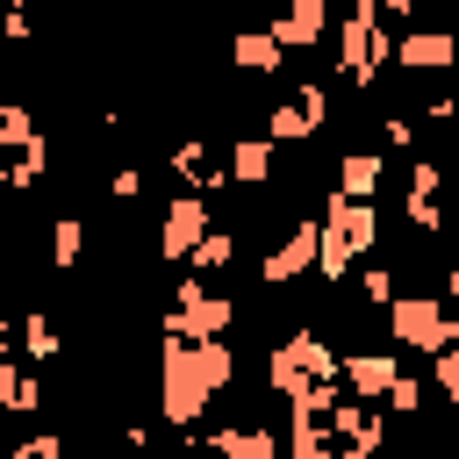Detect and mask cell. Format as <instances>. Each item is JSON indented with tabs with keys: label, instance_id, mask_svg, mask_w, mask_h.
Returning a JSON list of instances; mask_svg holds the SVG:
<instances>
[{
	"label": "cell",
	"instance_id": "obj_2",
	"mask_svg": "<svg viewBox=\"0 0 459 459\" xmlns=\"http://www.w3.org/2000/svg\"><path fill=\"white\" fill-rule=\"evenodd\" d=\"M323 22H330V14H323V0H294V7H287V14L265 29V36H273L280 50H308V43L323 36Z\"/></svg>",
	"mask_w": 459,
	"mask_h": 459
},
{
	"label": "cell",
	"instance_id": "obj_7",
	"mask_svg": "<svg viewBox=\"0 0 459 459\" xmlns=\"http://www.w3.org/2000/svg\"><path fill=\"white\" fill-rule=\"evenodd\" d=\"M337 172H344V194H351V201H366V194H373V179H380V158H366V151H351V158H344Z\"/></svg>",
	"mask_w": 459,
	"mask_h": 459
},
{
	"label": "cell",
	"instance_id": "obj_1",
	"mask_svg": "<svg viewBox=\"0 0 459 459\" xmlns=\"http://www.w3.org/2000/svg\"><path fill=\"white\" fill-rule=\"evenodd\" d=\"M387 57H402L409 72H437V65H452V57H459V36H452V29H423V36L387 43Z\"/></svg>",
	"mask_w": 459,
	"mask_h": 459
},
{
	"label": "cell",
	"instance_id": "obj_4",
	"mask_svg": "<svg viewBox=\"0 0 459 459\" xmlns=\"http://www.w3.org/2000/svg\"><path fill=\"white\" fill-rule=\"evenodd\" d=\"M394 337H409V344H423V351H430V344L445 337L437 301H402V308H394Z\"/></svg>",
	"mask_w": 459,
	"mask_h": 459
},
{
	"label": "cell",
	"instance_id": "obj_3",
	"mask_svg": "<svg viewBox=\"0 0 459 459\" xmlns=\"http://www.w3.org/2000/svg\"><path fill=\"white\" fill-rule=\"evenodd\" d=\"M308 129H323V93L316 86H301L294 100L273 108V136H308Z\"/></svg>",
	"mask_w": 459,
	"mask_h": 459
},
{
	"label": "cell",
	"instance_id": "obj_8",
	"mask_svg": "<svg viewBox=\"0 0 459 459\" xmlns=\"http://www.w3.org/2000/svg\"><path fill=\"white\" fill-rule=\"evenodd\" d=\"M230 165H237V179H244V186H258V179H265V165H273V143H237V151H230Z\"/></svg>",
	"mask_w": 459,
	"mask_h": 459
},
{
	"label": "cell",
	"instance_id": "obj_6",
	"mask_svg": "<svg viewBox=\"0 0 459 459\" xmlns=\"http://www.w3.org/2000/svg\"><path fill=\"white\" fill-rule=\"evenodd\" d=\"M230 57H237L244 72H273V65H280V43L258 29V36H237V43H230Z\"/></svg>",
	"mask_w": 459,
	"mask_h": 459
},
{
	"label": "cell",
	"instance_id": "obj_5",
	"mask_svg": "<svg viewBox=\"0 0 459 459\" xmlns=\"http://www.w3.org/2000/svg\"><path fill=\"white\" fill-rule=\"evenodd\" d=\"M201 222H208V208H201V201H179V208L165 215V251H194V244H201Z\"/></svg>",
	"mask_w": 459,
	"mask_h": 459
}]
</instances>
